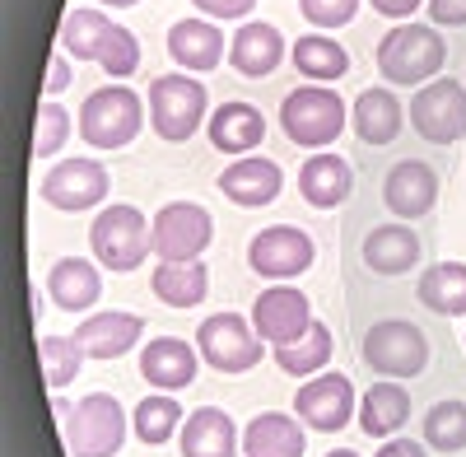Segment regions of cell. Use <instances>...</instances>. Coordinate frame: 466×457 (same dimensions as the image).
Returning a JSON list of instances; mask_svg holds the SVG:
<instances>
[{"label": "cell", "mask_w": 466, "mask_h": 457, "mask_svg": "<svg viewBox=\"0 0 466 457\" xmlns=\"http://www.w3.org/2000/svg\"><path fill=\"white\" fill-rule=\"evenodd\" d=\"M355 421L369 439H392L410 421V392L397 383V378H378V383L364 392Z\"/></svg>", "instance_id": "28"}, {"label": "cell", "mask_w": 466, "mask_h": 457, "mask_svg": "<svg viewBox=\"0 0 466 457\" xmlns=\"http://www.w3.org/2000/svg\"><path fill=\"white\" fill-rule=\"evenodd\" d=\"M369 5L387 19H410L415 10H424V0H369Z\"/></svg>", "instance_id": "43"}, {"label": "cell", "mask_w": 466, "mask_h": 457, "mask_svg": "<svg viewBox=\"0 0 466 457\" xmlns=\"http://www.w3.org/2000/svg\"><path fill=\"white\" fill-rule=\"evenodd\" d=\"M228 52V37L210 19H177L168 28V56L182 70H215Z\"/></svg>", "instance_id": "24"}, {"label": "cell", "mask_w": 466, "mask_h": 457, "mask_svg": "<svg viewBox=\"0 0 466 457\" xmlns=\"http://www.w3.org/2000/svg\"><path fill=\"white\" fill-rule=\"evenodd\" d=\"M313 257H318V248L299 224H266L248 243V266L266 280H294L313 266Z\"/></svg>", "instance_id": "12"}, {"label": "cell", "mask_w": 466, "mask_h": 457, "mask_svg": "<svg viewBox=\"0 0 466 457\" xmlns=\"http://www.w3.org/2000/svg\"><path fill=\"white\" fill-rule=\"evenodd\" d=\"M140 331H145V318L140 313H116V309H103L94 318H85L70 336L80 340V350L89 360H122L140 346Z\"/></svg>", "instance_id": "17"}, {"label": "cell", "mask_w": 466, "mask_h": 457, "mask_svg": "<svg viewBox=\"0 0 466 457\" xmlns=\"http://www.w3.org/2000/svg\"><path fill=\"white\" fill-rule=\"evenodd\" d=\"M89 248H94V261L107 266V271H136L154 252V219H145L127 201L103 206L98 219L89 224Z\"/></svg>", "instance_id": "2"}, {"label": "cell", "mask_w": 466, "mask_h": 457, "mask_svg": "<svg viewBox=\"0 0 466 457\" xmlns=\"http://www.w3.org/2000/svg\"><path fill=\"white\" fill-rule=\"evenodd\" d=\"M280 131L303 145V149H322L345 131V98L331 85H299L280 103Z\"/></svg>", "instance_id": "5"}, {"label": "cell", "mask_w": 466, "mask_h": 457, "mask_svg": "<svg viewBox=\"0 0 466 457\" xmlns=\"http://www.w3.org/2000/svg\"><path fill=\"white\" fill-rule=\"evenodd\" d=\"M401 98L392 94V85H369L360 98H355V117H350V127H355L360 145H392L401 136Z\"/></svg>", "instance_id": "23"}, {"label": "cell", "mask_w": 466, "mask_h": 457, "mask_svg": "<svg viewBox=\"0 0 466 457\" xmlns=\"http://www.w3.org/2000/svg\"><path fill=\"white\" fill-rule=\"evenodd\" d=\"M201 350H191L187 340L177 336H159V340H145L140 350V378L154 388V392H182L197 383V360Z\"/></svg>", "instance_id": "18"}, {"label": "cell", "mask_w": 466, "mask_h": 457, "mask_svg": "<svg viewBox=\"0 0 466 457\" xmlns=\"http://www.w3.org/2000/svg\"><path fill=\"white\" fill-rule=\"evenodd\" d=\"M430 24L434 28H461L466 24V0H430Z\"/></svg>", "instance_id": "41"}, {"label": "cell", "mask_w": 466, "mask_h": 457, "mask_svg": "<svg viewBox=\"0 0 466 457\" xmlns=\"http://www.w3.org/2000/svg\"><path fill=\"white\" fill-rule=\"evenodd\" d=\"M299 192L313 210H336L355 192V173L340 155H308L299 168Z\"/></svg>", "instance_id": "22"}, {"label": "cell", "mask_w": 466, "mask_h": 457, "mask_svg": "<svg viewBox=\"0 0 466 457\" xmlns=\"http://www.w3.org/2000/svg\"><path fill=\"white\" fill-rule=\"evenodd\" d=\"M177 448L182 457H238V430L219 406H201L182 421Z\"/></svg>", "instance_id": "26"}, {"label": "cell", "mask_w": 466, "mask_h": 457, "mask_svg": "<svg viewBox=\"0 0 466 457\" xmlns=\"http://www.w3.org/2000/svg\"><path fill=\"white\" fill-rule=\"evenodd\" d=\"M191 5H197L206 19H248L252 15V5H257V0H191Z\"/></svg>", "instance_id": "40"}, {"label": "cell", "mask_w": 466, "mask_h": 457, "mask_svg": "<svg viewBox=\"0 0 466 457\" xmlns=\"http://www.w3.org/2000/svg\"><path fill=\"white\" fill-rule=\"evenodd\" d=\"M289 61H294V70L303 75V80H340V75L350 70V52H345L340 43H331L327 33H303V37H294Z\"/></svg>", "instance_id": "31"}, {"label": "cell", "mask_w": 466, "mask_h": 457, "mask_svg": "<svg viewBox=\"0 0 466 457\" xmlns=\"http://www.w3.org/2000/svg\"><path fill=\"white\" fill-rule=\"evenodd\" d=\"M299 15L313 28H345L360 15V0H299Z\"/></svg>", "instance_id": "39"}, {"label": "cell", "mask_w": 466, "mask_h": 457, "mask_svg": "<svg viewBox=\"0 0 466 457\" xmlns=\"http://www.w3.org/2000/svg\"><path fill=\"white\" fill-rule=\"evenodd\" d=\"M331 350H336L331 327H327V322H313L299 340H289V346H276V364H280V373H289V378H313V373L327 369Z\"/></svg>", "instance_id": "32"}, {"label": "cell", "mask_w": 466, "mask_h": 457, "mask_svg": "<svg viewBox=\"0 0 466 457\" xmlns=\"http://www.w3.org/2000/svg\"><path fill=\"white\" fill-rule=\"evenodd\" d=\"M47 294H52V303L61 313H89L103 299V276L85 257H61L52 266V276H47Z\"/></svg>", "instance_id": "25"}, {"label": "cell", "mask_w": 466, "mask_h": 457, "mask_svg": "<svg viewBox=\"0 0 466 457\" xmlns=\"http://www.w3.org/2000/svg\"><path fill=\"white\" fill-rule=\"evenodd\" d=\"M415 299L430 313L461 318L466 313V266L461 261H434V266H424V276L415 280Z\"/></svg>", "instance_id": "30"}, {"label": "cell", "mask_w": 466, "mask_h": 457, "mask_svg": "<svg viewBox=\"0 0 466 457\" xmlns=\"http://www.w3.org/2000/svg\"><path fill=\"white\" fill-rule=\"evenodd\" d=\"M364 266L373 276H406L420 266V234L406 228V219L397 224H378L364 239Z\"/></svg>", "instance_id": "20"}, {"label": "cell", "mask_w": 466, "mask_h": 457, "mask_svg": "<svg viewBox=\"0 0 466 457\" xmlns=\"http://www.w3.org/2000/svg\"><path fill=\"white\" fill-rule=\"evenodd\" d=\"M382 201L397 219H424L439 201V173L424 159H401L382 178Z\"/></svg>", "instance_id": "15"}, {"label": "cell", "mask_w": 466, "mask_h": 457, "mask_svg": "<svg viewBox=\"0 0 466 457\" xmlns=\"http://www.w3.org/2000/svg\"><path fill=\"white\" fill-rule=\"evenodd\" d=\"M406 122L430 145H457L466 136V85L443 80V75L430 85H420L410 107H406Z\"/></svg>", "instance_id": "9"}, {"label": "cell", "mask_w": 466, "mask_h": 457, "mask_svg": "<svg viewBox=\"0 0 466 457\" xmlns=\"http://www.w3.org/2000/svg\"><path fill=\"white\" fill-rule=\"evenodd\" d=\"M280 61H285V37L276 24L243 19L238 33L228 37V66L238 75H248V80H266Z\"/></svg>", "instance_id": "19"}, {"label": "cell", "mask_w": 466, "mask_h": 457, "mask_svg": "<svg viewBox=\"0 0 466 457\" xmlns=\"http://www.w3.org/2000/svg\"><path fill=\"white\" fill-rule=\"evenodd\" d=\"M112 28V19L103 10H70L66 24H61V47L75 56V61H98V47H103V33Z\"/></svg>", "instance_id": "35"}, {"label": "cell", "mask_w": 466, "mask_h": 457, "mask_svg": "<svg viewBox=\"0 0 466 457\" xmlns=\"http://www.w3.org/2000/svg\"><path fill=\"white\" fill-rule=\"evenodd\" d=\"M37 360H43V383L52 392H61V388H70L75 378H80V364L89 355L80 350V340H75V336H43V340H37Z\"/></svg>", "instance_id": "34"}, {"label": "cell", "mask_w": 466, "mask_h": 457, "mask_svg": "<svg viewBox=\"0 0 466 457\" xmlns=\"http://www.w3.org/2000/svg\"><path fill=\"white\" fill-rule=\"evenodd\" d=\"M303 452H308L303 421L285 411H261L243 430V457H303Z\"/></svg>", "instance_id": "21"}, {"label": "cell", "mask_w": 466, "mask_h": 457, "mask_svg": "<svg viewBox=\"0 0 466 457\" xmlns=\"http://www.w3.org/2000/svg\"><path fill=\"white\" fill-rule=\"evenodd\" d=\"M149 289L168 309H197L210 294V271L206 261H159L149 276Z\"/></svg>", "instance_id": "29"}, {"label": "cell", "mask_w": 466, "mask_h": 457, "mask_svg": "<svg viewBox=\"0 0 466 457\" xmlns=\"http://www.w3.org/2000/svg\"><path fill=\"white\" fill-rule=\"evenodd\" d=\"M197 350L215 373H248L261 364L266 340L257 336V327H248L243 313H215L197 327Z\"/></svg>", "instance_id": "8"}, {"label": "cell", "mask_w": 466, "mask_h": 457, "mask_svg": "<svg viewBox=\"0 0 466 457\" xmlns=\"http://www.w3.org/2000/svg\"><path fill=\"white\" fill-rule=\"evenodd\" d=\"M145 122H149V107H140V94L127 89V85H103L80 107V136L94 149H122V145H131Z\"/></svg>", "instance_id": "4"}, {"label": "cell", "mask_w": 466, "mask_h": 457, "mask_svg": "<svg viewBox=\"0 0 466 457\" xmlns=\"http://www.w3.org/2000/svg\"><path fill=\"white\" fill-rule=\"evenodd\" d=\"M70 457H116L127 439V411L112 392H89L61 421Z\"/></svg>", "instance_id": "6"}, {"label": "cell", "mask_w": 466, "mask_h": 457, "mask_svg": "<svg viewBox=\"0 0 466 457\" xmlns=\"http://www.w3.org/2000/svg\"><path fill=\"white\" fill-rule=\"evenodd\" d=\"M424 443L439 452H466V401H434L424 411Z\"/></svg>", "instance_id": "36"}, {"label": "cell", "mask_w": 466, "mask_h": 457, "mask_svg": "<svg viewBox=\"0 0 466 457\" xmlns=\"http://www.w3.org/2000/svg\"><path fill=\"white\" fill-rule=\"evenodd\" d=\"M70 80H75V70L66 66V52H52V61H47V80H43V94H47V98H56L61 89H70Z\"/></svg>", "instance_id": "42"}, {"label": "cell", "mask_w": 466, "mask_h": 457, "mask_svg": "<svg viewBox=\"0 0 466 457\" xmlns=\"http://www.w3.org/2000/svg\"><path fill=\"white\" fill-rule=\"evenodd\" d=\"M206 131H210V145L219 149V155H248V149H257L261 136H266V117H261V107L233 98V103L215 107Z\"/></svg>", "instance_id": "27"}, {"label": "cell", "mask_w": 466, "mask_h": 457, "mask_svg": "<svg viewBox=\"0 0 466 457\" xmlns=\"http://www.w3.org/2000/svg\"><path fill=\"white\" fill-rule=\"evenodd\" d=\"M206 85L201 80H187V75H159L149 85V127L159 140L168 145H182L201 131L206 122Z\"/></svg>", "instance_id": "7"}, {"label": "cell", "mask_w": 466, "mask_h": 457, "mask_svg": "<svg viewBox=\"0 0 466 457\" xmlns=\"http://www.w3.org/2000/svg\"><path fill=\"white\" fill-rule=\"evenodd\" d=\"M66 140H70V112L56 98H43V107H37V117H33V155L37 159L61 155Z\"/></svg>", "instance_id": "37"}, {"label": "cell", "mask_w": 466, "mask_h": 457, "mask_svg": "<svg viewBox=\"0 0 466 457\" xmlns=\"http://www.w3.org/2000/svg\"><path fill=\"white\" fill-rule=\"evenodd\" d=\"M215 243V219L197 201H168L154 215V252L159 261H201V252Z\"/></svg>", "instance_id": "10"}, {"label": "cell", "mask_w": 466, "mask_h": 457, "mask_svg": "<svg viewBox=\"0 0 466 457\" xmlns=\"http://www.w3.org/2000/svg\"><path fill=\"white\" fill-rule=\"evenodd\" d=\"M219 192H224L233 206H243V210H261V206H270V201L285 192V173H280L276 159L243 155V159H233V164L219 173Z\"/></svg>", "instance_id": "16"}, {"label": "cell", "mask_w": 466, "mask_h": 457, "mask_svg": "<svg viewBox=\"0 0 466 457\" xmlns=\"http://www.w3.org/2000/svg\"><path fill=\"white\" fill-rule=\"evenodd\" d=\"M360 360L378 378H420L430 369V336L406 318H382L364 331Z\"/></svg>", "instance_id": "3"}, {"label": "cell", "mask_w": 466, "mask_h": 457, "mask_svg": "<svg viewBox=\"0 0 466 457\" xmlns=\"http://www.w3.org/2000/svg\"><path fill=\"white\" fill-rule=\"evenodd\" d=\"M294 415H299L308 430H318V434L345 430V425L360 415V411H355V383H350L345 373L308 378V383L299 388V397H294Z\"/></svg>", "instance_id": "13"}, {"label": "cell", "mask_w": 466, "mask_h": 457, "mask_svg": "<svg viewBox=\"0 0 466 457\" xmlns=\"http://www.w3.org/2000/svg\"><path fill=\"white\" fill-rule=\"evenodd\" d=\"M327 457H360V452H350V448H336V452H327Z\"/></svg>", "instance_id": "46"}, {"label": "cell", "mask_w": 466, "mask_h": 457, "mask_svg": "<svg viewBox=\"0 0 466 457\" xmlns=\"http://www.w3.org/2000/svg\"><path fill=\"white\" fill-rule=\"evenodd\" d=\"M252 327H257L261 340H270V346H289V340H299L308 327H313V303H308L303 289L270 285L252 303Z\"/></svg>", "instance_id": "14"}, {"label": "cell", "mask_w": 466, "mask_h": 457, "mask_svg": "<svg viewBox=\"0 0 466 457\" xmlns=\"http://www.w3.org/2000/svg\"><path fill=\"white\" fill-rule=\"evenodd\" d=\"M461 346H466V336H461Z\"/></svg>", "instance_id": "47"}, {"label": "cell", "mask_w": 466, "mask_h": 457, "mask_svg": "<svg viewBox=\"0 0 466 457\" xmlns=\"http://www.w3.org/2000/svg\"><path fill=\"white\" fill-rule=\"evenodd\" d=\"M37 192H43L47 206L75 215V210H94L103 206V197L112 192V178L98 159H85V155H75V159H61L43 173V182H37Z\"/></svg>", "instance_id": "11"}, {"label": "cell", "mask_w": 466, "mask_h": 457, "mask_svg": "<svg viewBox=\"0 0 466 457\" xmlns=\"http://www.w3.org/2000/svg\"><path fill=\"white\" fill-rule=\"evenodd\" d=\"M448 61V43L434 24H397L392 33L378 43V70L387 85L401 89H420L434 75H443Z\"/></svg>", "instance_id": "1"}, {"label": "cell", "mask_w": 466, "mask_h": 457, "mask_svg": "<svg viewBox=\"0 0 466 457\" xmlns=\"http://www.w3.org/2000/svg\"><path fill=\"white\" fill-rule=\"evenodd\" d=\"M98 5H107V10H131V5H140V0H98Z\"/></svg>", "instance_id": "45"}, {"label": "cell", "mask_w": 466, "mask_h": 457, "mask_svg": "<svg viewBox=\"0 0 466 457\" xmlns=\"http://www.w3.org/2000/svg\"><path fill=\"white\" fill-rule=\"evenodd\" d=\"M182 415H187V411L177 406L173 392H154V397H145V401L131 411V430H136L140 443L159 448V443H168V439L177 434V421H182Z\"/></svg>", "instance_id": "33"}, {"label": "cell", "mask_w": 466, "mask_h": 457, "mask_svg": "<svg viewBox=\"0 0 466 457\" xmlns=\"http://www.w3.org/2000/svg\"><path fill=\"white\" fill-rule=\"evenodd\" d=\"M373 457H430V452H424L415 439H397V434H392V439H382V448H378Z\"/></svg>", "instance_id": "44"}, {"label": "cell", "mask_w": 466, "mask_h": 457, "mask_svg": "<svg viewBox=\"0 0 466 457\" xmlns=\"http://www.w3.org/2000/svg\"><path fill=\"white\" fill-rule=\"evenodd\" d=\"M98 66L112 75V80H127V75H136V66H140V43H136V33L122 28V24H112V28L103 33Z\"/></svg>", "instance_id": "38"}]
</instances>
